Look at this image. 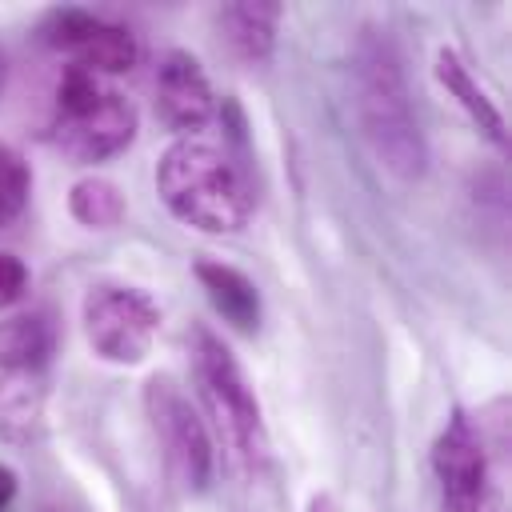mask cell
<instances>
[{"instance_id":"15","label":"cell","mask_w":512,"mask_h":512,"mask_svg":"<svg viewBox=\"0 0 512 512\" xmlns=\"http://www.w3.org/2000/svg\"><path fill=\"white\" fill-rule=\"evenodd\" d=\"M32 196V168L8 144H0V228H8Z\"/></svg>"},{"instance_id":"2","label":"cell","mask_w":512,"mask_h":512,"mask_svg":"<svg viewBox=\"0 0 512 512\" xmlns=\"http://www.w3.org/2000/svg\"><path fill=\"white\" fill-rule=\"evenodd\" d=\"M156 192L180 224L208 236L240 232L256 212L244 164L224 144L200 136H180L164 148L156 164Z\"/></svg>"},{"instance_id":"17","label":"cell","mask_w":512,"mask_h":512,"mask_svg":"<svg viewBox=\"0 0 512 512\" xmlns=\"http://www.w3.org/2000/svg\"><path fill=\"white\" fill-rule=\"evenodd\" d=\"M12 496H16V472L0 464V512L12 504Z\"/></svg>"},{"instance_id":"3","label":"cell","mask_w":512,"mask_h":512,"mask_svg":"<svg viewBox=\"0 0 512 512\" xmlns=\"http://www.w3.org/2000/svg\"><path fill=\"white\" fill-rule=\"evenodd\" d=\"M188 356H192V380H196L200 404H204L228 460L244 476H260L268 468V428H264L260 400H256L244 368L236 364L228 344L204 324L192 328Z\"/></svg>"},{"instance_id":"13","label":"cell","mask_w":512,"mask_h":512,"mask_svg":"<svg viewBox=\"0 0 512 512\" xmlns=\"http://www.w3.org/2000/svg\"><path fill=\"white\" fill-rule=\"evenodd\" d=\"M196 280L208 292L212 308L232 328H240V332H256L260 328V292L244 272H236V268H228L220 260H196Z\"/></svg>"},{"instance_id":"20","label":"cell","mask_w":512,"mask_h":512,"mask_svg":"<svg viewBox=\"0 0 512 512\" xmlns=\"http://www.w3.org/2000/svg\"><path fill=\"white\" fill-rule=\"evenodd\" d=\"M4 84H8V56H4V48H0V96H4Z\"/></svg>"},{"instance_id":"19","label":"cell","mask_w":512,"mask_h":512,"mask_svg":"<svg viewBox=\"0 0 512 512\" xmlns=\"http://www.w3.org/2000/svg\"><path fill=\"white\" fill-rule=\"evenodd\" d=\"M308 512H340V504H336L328 492H316V496L308 500Z\"/></svg>"},{"instance_id":"18","label":"cell","mask_w":512,"mask_h":512,"mask_svg":"<svg viewBox=\"0 0 512 512\" xmlns=\"http://www.w3.org/2000/svg\"><path fill=\"white\" fill-rule=\"evenodd\" d=\"M440 512H504V504H500V496H488V500H476L464 508H440Z\"/></svg>"},{"instance_id":"8","label":"cell","mask_w":512,"mask_h":512,"mask_svg":"<svg viewBox=\"0 0 512 512\" xmlns=\"http://www.w3.org/2000/svg\"><path fill=\"white\" fill-rule=\"evenodd\" d=\"M432 472L440 484V508H464L500 492L484 436L460 408L448 416V424L432 444Z\"/></svg>"},{"instance_id":"7","label":"cell","mask_w":512,"mask_h":512,"mask_svg":"<svg viewBox=\"0 0 512 512\" xmlns=\"http://www.w3.org/2000/svg\"><path fill=\"white\" fill-rule=\"evenodd\" d=\"M144 408H148V420H152V432L164 448V460L168 468L176 472V480L192 492H204L208 480H212V440L200 424V416L192 412V404L184 400L180 384L172 376H152L144 384Z\"/></svg>"},{"instance_id":"5","label":"cell","mask_w":512,"mask_h":512,"mask_svg":"<svg viewBox=\"0 0 512 512\" xmlns=\"http://www.w3.org/2000/svg\"><path fill=\"white\" fill-rule=\"evenodd\" d=\"M56 328L28 312L0 320V440L28 444L44 424Z\"/></svg>"},{"instance_id":"16","label":"cell","mask_w":512,"mask_h":512,"mask_svg":"<svg viewBox=\"0 0 512 512\" xmlns=\"http://www.w3.org/2000/svg\"><path fill=\"white\" fill-rule=\"evenodd\" d=\"M24 292H28V268H24V260L12 256V252H0V312L12 308Z\"/></svg>"},{"instance_id":"11","label":"cell","mask_w":512,"mask_h":512,"mask_svg":"<svg viewBox=\"0 0 512 512\" xmlns=\"http://www.w3.org/2000/svg\"><path fill=\"white\" fill-rule=\"evenodd\" d=\"M280 4H272V0H236V4H228L224 12H220V28H224V40H228V48L244 60V64H252V68H260V64H268L272 60V48H276V28H280Z\"/></svg>"},{"instance_id":"10","label":"cell","mask_w":512,"mask_h":512,"mask_svg":"<svg viewBox=\"0 0 512 512\" xmlns=\"http://www.w3.org/2000/svg\"><path fill=\"white\" fill-rule=\"evenodd\" d=\"M152 92H156V112L172 132L192 136L216 116V96L208 88V76L200 60L184 48H172L160 56Z\"/></svg>"},{"instance_id":"9","label":"cell","mask_w":512,"mask_h":512,"mask_svg":"<svg viewBox=\"0 0 512 512\" xmlns=\"http://www.w3.org/2000/svg\"><path fill=\"white\" fill-rule=\"evenodd\" d=\"M44 44L64 52L76 68H88L96 76H116V72H128L136 68L140 60V48H136V36L120 24H108L92 12H80V8H60L44 20L40 28Z\"/></svg>"},{"instance_id":"12","label":"cell","mask_w":512,"mask_h":512,"mask_svg":"<svg viewBox=\"0 0 512 512\" xmlns=\"http://www.w3.org/2000/svg\"><path fill=\"white\" fill-rule=\"evenodd\" d=\"M436 80L444 84V92L468 112V120H472L492 144L508 148V124H504L496 100L476 84V76L468 72V64H464L452 48H440V52H436Z\"/></svg>"},{"instance_id":"14","label":"cell","mask_w":512,"mask_h":512,"mask_svg":"<svg viewBox=\"0 0 512 512\" xmlns=\"http://www.w3.org/2000/svg\"><path fill=\"white\" fill-rule=\"evenodd\" d=\"M68 212L76 224L108 232L124 220V192L104 176H84L68 188Z\"/></svg>"},{"instance_id":"6","label":"cell","mask_w":512,"mask_h":512,"mask_svg":"<svg viewBox=\"0 0 512 512\" xmlns=\"http://www.w3.org/2000/svg\"><path fill=\"white\" fill-rule=\"evenodd\" d=\"M84 336L108 364H140L160 332V304L132 284H92L84 292Z\"/></svg>"},{"instance_id":"1","label":"cell","mask_w":512,"mask_h":512,"mask_svg":"<svg viewBox=\"0 0 512 512\" xmlns=\"http://www.w3.org/2000/svg\"><path fill=\"white\" fill-rule=\"evenodd\" d=\"M352 92L360 132L380 160V168L396 180H420L428 168V148L412 112V96L404 84V64L384 28H364L352 44Z\"/></svg>"},{"instance_id":"4","label":"cell","mask_w":512,"mask_h":512,"mask_svg":"<svg viewBox=\"0 0 512 512\" xmlns=\"http://www.w3.org/2000/svg\"><path fill=\"white\" fill-rule=\"evenodd\" d=\"M136 108L124 92L108 84V76H96L88 68L68 64L56 84L52 124L48 140L76 164H100L116 152H124L136 136Z\"/></svg>"}]
</instances>
